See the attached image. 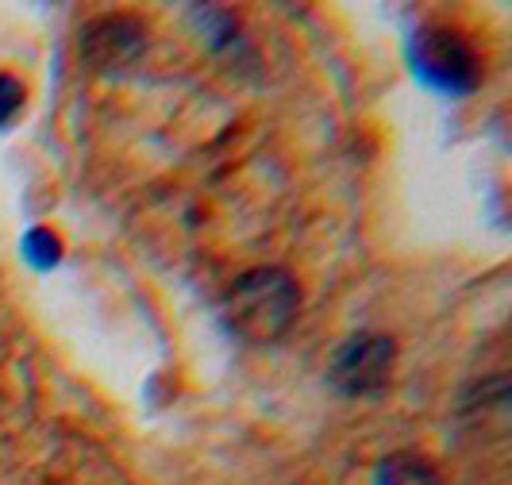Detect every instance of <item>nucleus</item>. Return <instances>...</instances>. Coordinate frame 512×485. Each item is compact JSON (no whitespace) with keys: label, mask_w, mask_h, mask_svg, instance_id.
<instances>
[{"label":"nucleus","mask_w":512,"mask_h":485,"mask_svg":"<svg viewBox=\"0 0 512 485\" xmlns=\"http://www.w3.org/2000/svg\"><path fill=\"white\" fill-rule=\"evenodd\" d=\"M297 308H301V289L293 274L282 266H255L231 281L220 312L231 335L262 347V343H278L293 328Z\"/></svg>","instance_id":"1"},{"label":"nucleus","mask_w":512,"mask_h":485,"mask_svg":"<svg viewBox=\"0 0 512 485\" xmlns=\"http://www.w3.org/2000/svg\"><path fill=\"white\" fill-rule=\"evenodd\" d=\"M409 58L416 77L428 81L439 93L466 97V93H474L482 85V62H478L474 47L462 39L455 27H420L409 43Z\"/></svg>","instance_id":"2"},{"label":"nucleus","mask_w":512,"mask_h":485,"mask_svg":"<svg viewBox=\"0 0 512 485\" xmlns=\"http://www.w3.org/2000/svg\"><path fill=\"white\" fill-rule=\"evenodd\" d=\"M397 366V343L382 332H359L335 347L328 382L343 397H378L389 389Z\"/></svg>","instance_id":"3"},{"label":"nucleus","mask_w":512,"mask_h":485,"mask_svg":"<svg viewBox=\"0 0 512 485\" xmlns=\"http://www.w3.org/2000/svg\"><path fill=\"white\" fill-rule=\"evenodd\" d=\"M147 51V27L131 16H104L81 31L77 54L85 66H93L97 74H120L135 66Z\"/></svg>","instance_id":"4"},{"label":"nucleus","mask_w":512,"mask_h":485,"mask_svg":"<svg viewBox=\"0 0 512 485\" xmlns=\"http://www.w3.org/2000/svg\"><path fill=\"white\" fill-rule=\"evenodd\" d=\"M374 485H443L436 462L416 455V451H393L378 462Z\"/></svg>","instance_id":"5"},{"label":"nucleus","mask_w":512,"mask_h":485,"mask_svg":"<svg viewBox=\"0 0 512 485\" xmlns=\"http://www.w3.org/2000/svg\"><path fill=\"white\" fill-rule=\"evenodd\" d=\"M27 89L20 77H12L8 70H0V131H8L20 116H24Z\"/></svg>","instance_id":"6"}]
</instances>
